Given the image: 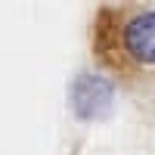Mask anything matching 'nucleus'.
Here are the masks:
<instances>
[{
	"instance_id": "obj_1",
	"label": "nucleus",
	"mask_w": 155,
	"mask_h": 155,
	"mask_svg": "<svg viewBox=\"0 0 155 155\" xmlns=\"http://www.w3.org/2000/svg\"><path fill=\"white\" fill-rule=\"evenodd\" d=\"M71 106L81 118H96L112 106V87L96 74H84L71 87Z\"/></svg>"
},
{
	"instance_id": "obj_2",
	"label": "nucleus",
	"mask_w": 155,
	"mask_h": 155,
	"mask_svg": "<svg viewBox=\"0 0 155 155\" xmlns=\"http://www.w3.org/2000/svg\"><path fill=\"white\" fill-rule=\"evenodd\" d=\"M124 47L137 62L155 65V12H140L124 28Z\"/></svg>"
}]
</instances>
